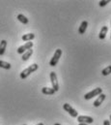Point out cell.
<instances>
[{"label": "cell", "instance_id": "5", "mask_svg": "<svg viewBox=\"0 0 111 125\" xmlns=\"http://www.w3.org/2000/svg\"><path fill=\"white\" fill-rule=\"evenodd\" d=\"M49 77H50V82H51V84H52V88L54 89L55 92L59 91V83H58L56 73L55 72H51L50 75H49Z\"/></svg>", "mask_w": 111, "mask_h": 125}, {"label": "cell", "instance_id": "23", "mask_svg": "<svg viewBox=\"0 0 111 125\" xmlns=\"http://www.w3.org/2000/svg\"><path fill=\"white\" fill-rule=\"evenodd\" d=\"M54 125H61V124H59V123H55Z\"/></svg>", "mask_w": 111, "mask_h": 125}, {"label": "cell", "instance_id": "7", "mask_svg": "<svg viewBox=\"0 0 111 125\" xmlns=\"http://www.w3.org/2000/svg\"><path fill=\"white\" fill-rule=\"evenodd\" d=\"M77 120L79 123H85V124H89V123H93L94 119L91 116L88 115H78L77 116Z\"/></svg>", "mask_w": 111, "mask_h": 125}, {"label": "cell", "instance_id": "21", "mask_svg": "<svg viewBox=\"0 0 111 125\" xmlns=\"http://www.w3.org/2000/svg\"><path fill=\"white\" fill-rule=\"evenodd\" d=\"M78 125H88V124H85V123H79Z\"/></svg>", "mask_w": 111, "mask_h": 125}, {"label": "cell", "instance_id": "20", "mask_svg": "<svg viewBox=\"0 0 111 125\" xmlns=\"http://www.w3.org/2000/svg\"><path fill=\"white\" fill-rule=\"evenodd\" d=\"M109 122H110V125H111V115H110V116H109Z\"/></svg>", "mask_w": 111, "mask_h": 125}, {"label": "cell", "instance_id": "11", "mask_svg": "<svg viewBox=\"0 0 111 125\" xmlns=\"http://www.w3.org/2000/svg\"><path fill=\"white\" fill-rule=\"evenodd\" d=\"M22 41L24 42H30L32 41L33 39H35V34L34 33H28V34H24L22 37H21Z\"/></svg>", "mask_w": 111, "mask_h": 125}, {"label": "cell", "instance_id": "18", "mask_svg": "<svg viewBox=\"0 0 111 125\" xmlns=\"http://www.w3.org/2000/svg\"><path fill=\"white\" fill-rule=\"evenodd\" d=\"M109 2H110L109 0H102V1H100L99 5H100V7H104V6H106Z\"/></svg>", "mask_w": 111, "mask_h": 125}, {"label": "cell", "instance_id": "17", "mask_svg": "<svg viewBox=\"0 0 111 125\" xmlns=\"http://www.w3.org/2000/svg\"><path fill=\"white\" fill-rule=\"evenodd\" d=\"M102 74L103 76H108L109 74H111V65L105 67V68L102 71Z\"/></svg>", "mask_w": 111, "mask_h": 125}, {"label": "cell", "instance_id": "9", "mask_svg": "<svg viewBox=\"0 0 111 125\" xmlns=\"http://www.w3.org/2000/svg\"><path fill=\"white\" fill-rule=\"evenodd\" d=\"M107 31H108V27L107 26H102V29H101V31H100V34H99V38L101 40H104L105 37H106Z\"/></svg>", "mask_w": 111, "mask_h": 125}, {"label": "cell", "instance_id": "2", "mask_svg": "<svg viewBox=\"0 0 111 125\" xmlns=\"http://www.w3.org/2000/svg\"><path fill=\"white\" fill-rule=\"evenodd\" d=\"M61 55H62V50H61V49H57L55 51V52H54V54H53V56L51 57V59H50V61H49V65H50L51 67L56 66L57 63L59 62V59H60Z\"/></svg>", "mask_w": 111, "mask_h": 125}, {"label": "cell", "instance_id": "14", "mask_svg": "<svg viewBox=\"0 0 111 125\" xmlns=\"http://www.w3.org/2000/svg\"><path fill=\"white\" fill-rule=\"evenodd\" d=\"M42 92L44 94H46V95H53V94L55 93V91H54V89L51 87H44V88H42Z\"/></svg>", "mask_w": 111, "mask_h": 125}, {"label": "cell", "instance_id": "8", "mask_svg": "<svg viewBox=\"0 0 111 125\" xmlns=\"http://www.w3.org/2000/svg\"><path fill=\"white\" fill-rule=\"evenodd\" d=\"M105 97H106V95L103 93H102L101 95H99L98 98H97V100L94 102V107H96V108L100 107V106L102 104V102L105 100Z\"/></svg>", "mask_w": 111, "mask_h": 125}, {"label": "cell", "instance_id": "4", "mask_svg": "<svg viewBox=\"0 0 111 125\" xmlns=\"http://www.w3.org/2000/svg\"><path fill=\"white\" fill-rule=\"evenodd\" d=\"M63 109L72 116V117H77L78 116V112L75 110V109H74L70 104H64L63 105Z\"/></svg>", "mask_w": 111, "mask_h": 125}, {"label": "cell", "instance_id": "19", "mask_svg": "<svg viewBox=\"0 0 111 125\" xmlns=\"http://www.w3.org/2000/svg\"><path fill=\"white\" fill-rule=\"evenodd\" d=\"M103 125H110V122H109V120L105 119V120L103 121Z\"/></svg>", "mask_w": 111, "mask_h": 125}, {"label": "cell", "instance_id": "3", "mask_svg": "<svg viewBox=\"0 0 111 125\" xmlns=\"http://www.w3.org/2000/svg\"><path fill=\"white\" fill-rule=\"evenodd\" d=\"M102 93V88L98 87V88H95V89H93L92 91H90V92L85 94V95H84V99H85V100H90V99H92V98H94V97H96V96L101 95Z\"/></svg>", "mask_w": 111, "mask_h": 125}, {"label": "cell", "instance_id": "13", "mask_svg": "<svg viewBox=\"0 0 111 125\" xmlns=\"http://www.w3.org/2000/svg\"><path fill=\"white\" fill-rule=\"evenodd\" d=\"M6 47H7V41L6 40H2L0 42V55H3L5 53Z\"/></svg>", "mask_w": 111, "mask_h": 125}, {"label": "cell", "instance_id": "6", "mask_svg": "<svg viewBox=\"0 0 111 125\" xmlns=\"http://www.w3.org/2000/svg\"><path fill=\"white\" fill-rule=\"evenodd\" d=\"M32 47H33V42H26L24 45L20 46V47L18 49V53L23 54L25 52H27L28 50L32 49Z\"/></svg>", "mask_w": 111, "mask_h": 125}, {"label": "cell", "instance_id": "16", "mask_svg": "<svg viewBox=\"0 0 111 125\" xmlns=\"http://www.w3.org/2000/svg\"><path fill=\"white\" fill-rule=\"evenodd\" d=\"M0 68H3L5 70H10L12 68V65L10 63L8 62H5L3 60H0Z\"/></svg>", "mask_w": 111, "mask_h": 125}, {"label": "cell", "instance_id": "24", "mask_svg": "<svg viewBox=\"0 0 111 125\" xmlns=\"http://www.w3.org/2000/svg\"><path fill=\"white\" fill-rule=\"evenodd\" d=\"M110 24H111V21H110ZM110 39H111V35H110Z\"/></svg>", "mask_w": 111, "mask_h": 125}, {"label": "cell", "instance_id": "15", "mask_svg": "<svg viewBox=\"0 0 111 125\" xmlns=\"http://www.w3.org/2000/svg\"><path fill=\"white\" fill-rule=\"evenodd\" d=\"M18 20L21 23H23V24H27L28 23V19L24 15H22V14L18 15Z\"/></svg>", "mask_w": 111, "mask_h": 125}, {"label": "cell", "instance_id": "22", "mask_svg": "<svg viewBox=\"0 0 111 125\" xmlns=\"http://www.w3.org/2000/svg\"><path fill=\"white\" fill-rule=\"evenodd\" d=\"M37 125H45V124H44V123H42V122H41V123H38V124H37Z\"/></svg>", "mask_w": 111, "mask_h": 125}, {"label": "cell", "instance_id": "12", "mask_svg": "<svg viewBox=\"0 0 111 125\" xmlns=\"http://www.w3.org/2000/svg\"><path fill=\"white\" fill-rule=\"evenodd\" d=\"M33 54V50L32 49H30V50H28L27 52H25L23 54H22V57H21V59L23 60V61H27L28 59L31 57V55Z\"/></svg>", "mask_w": 111, "mask_h": 125}, {"label": "cell", "instance_id": "1", "mask_svg": "<svg viewBox=\"0 0 111 125\" xmlns=\"http://www.w3.org/2000/svg\"><path fill=\"white\" fill-rule=\"evenodd\" d=\"M38 68H39V65H38V64H36V63H34V64L30 65L28 68L24 69V70L20 73V79H21V80H25V79L27 78L31 73H33V72L37 71V70H38Z\"/></svg>", "mask_w": 111, "mask_h": 125}, {"label": "cell", "instance_id": "10", "mask_svg": "<svg viewBox=\"0 0 111 125\" xmlns=\"http://www.w3.org/2000/svg\"><path fill=\"white\" fill-rule=\"evenodd\" d=\"M87 27H88V21H84L81 22V24H80V26H79V28H78V33L79 34H84L85 31H86V29H87Z\"/></svg>", "mask_w": 111, "mask_h": 125}, {"label": "cell", "instance_id": "25", "mask_svg": "<svg viewBox=\"0 0 111 125\" xmlns=\"http://www.w3.org/2000/svg\"><path fill=\"white\" fill-rule=\"evenodd\" d=\"M23 125H26V124H23Z\"/></svg>", "mask_w": 111, "mask_h": 125}]
</instances>
